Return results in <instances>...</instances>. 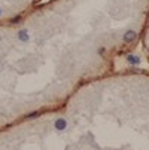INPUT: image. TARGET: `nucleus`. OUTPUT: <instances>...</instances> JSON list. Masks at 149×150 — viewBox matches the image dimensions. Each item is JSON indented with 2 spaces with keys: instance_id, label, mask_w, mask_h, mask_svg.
I'll use <instances>...</instances> for the list:
<instances>
[{
  "instance_id": "obj_6",
  "label": "nucleus",
  "mask_w": 149,
  "mask_h": 150,
  "mask_svg": "<svg viewBox=\"0 0 149 150\" xmlns=\"http://www.w3.org/2000/svg\"><path fill=\"white\" fill-rule=\"evenodd\" d=\"M18 21H19V16H15V18L12 19V23H18Z\"/></svg>"
},
{
  "instance_id": "obj_1",
  "label": "nucleus",
  "mask_w": 149,
  "mask_h": 150,
  "mask_svg": "<svg viewBox=\"0 0 149 150\" xmlns=\"http://www.w3.org/2000/svg\"><path fill=\"white\" fill-rule=\"evenodd\" d=\"M136 36H137V34H136L134 31H131V30H130V31H127V33L124 34V37H122V39H124L125 43H131L133 40H136Z\"/></svg>"
},
{
  "instance_id": "obj_2",
  "label": "nucleus",
  "mask_w": 149,
  "mask_h": 150,
  "mask_svg": "<svg viewBox=\"0 0 149 150\" xmlns=\"http://www.w3.org/2000/svg\"><path fill=\"white\" fill-rule=\"evenodd\" d=\"M66 120L64 119H58L57 122H55V128H57V129L58 131H63V129H64V128H66Z\"/></svg>"
},
{
  "instance_id": "obj_5",
  "label": "nucleus",
  "mask_w": 149,
  "mask_h": 150,
  "mask_svg": "<svg viewBox=\"0 0 149 150\" xmlns=\"http://www.w3.org/2000/svg\"><path fill=\"white\" fill-rule=\"evenodd\" d=\"M37 116H39V113H37V112H34V113L29 115V117H37Z\"/></svg>"
},
{
  "instance_id": "obj_3",
  "label": "nucleus",
  "mask_w": 149,
  "mask_h": 150,
  "mask_svg": "<svg viewBox=\"0 0 149 150\" xmlns=\"http://www.w3.org/2000/svg\"><path fill=\"white\" fill-rule=\"evenodd\" d=\"M127 59H128L130 64H134V66L140 64V59H139V57H136V55H128V57H127Z\"/></svg>"
},
{
  "instance_id": "obj_7",
  "label": "nucleus",
  "mask_w": 149,
  "mask_h": 150,
  "mask_svg": "<svg viewBox=\"0 0 149 150\" xmlns=\"http://www.w3.org/2000/svg\"><path fill=\"white\" fill-rule=\"evenodd\" d=\"M0 13H2V12H0Z\"/></svg>"
},
{
  "instance_id": "obj_4",
  "label": "nucleus",
  "mask_w": 149,
  "mask_h": 150,
  "mask_svg": "<svg viewBox=\"0 0 149 150\" xmlns=\"http://www.w3.org/2000/svg\"><path fill=\"white\" fill-rule=\"evenodd\" d=\"M18 37H19V40L27 42V40H29V33H27L26 30H21V31L18 33Z\"/></svg>"
}]
</instances>
